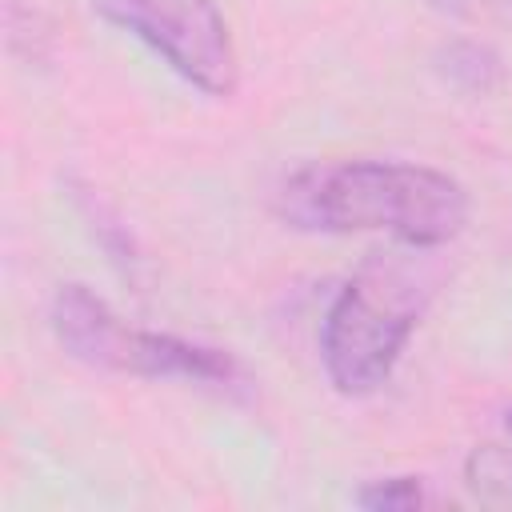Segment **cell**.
Wrapping results in <instances>:
<instances>
[{
  "label": "cell",
  "instance_id": "obj_2",
  "mask_svg": "<svg viewBox=\"0 0 512 512\" xmlns=\"http://www.w3.org/2000/svg\"><path fill=\"white\" fill-rule=\"evenodd\" d=\"M420 252L428 248H408V256L372 252L328 304L320 360L340 396H372L388 384L432 296V276L416 260Z\"/></svg>",
  "mask_w": 512,
  "mask_h": 512
},
{
  "label": "cell",
  "instance_id": "obj_3",
  "mask_svg": "<svg viewBox=\"0 0 512 512\" xmlns=\"http://www.w3.org/2000/svg\"><path fill=\"white\" fill-rule=\"evenodd\" d=\"M96 16L148 44L180 80L228 100L240 80L236 44L216 0H88Z\"/></svg>",
  "mask_w": 512,
  "mask_h": 512
},
{
  "label": "cell",
  "instance_id": "obj_10",
  "mask_svg": "<svg viewBox=\"0 0 512 512\" xmlns=\"http://www.w3.org/2000/svg\"><path fill=\"white\" fill-rule=\"evenodd\" d=\"M508 432H512V408H508Z\"/></svg>",
  "mask_w": 512,
  "mask_h": 512
},
{
  "label": "cell",
  "instance_id": "obj_4",
  "mask_svg": "<svg viewBox=\"0 0 512 512\" xmlns=\"http://www.w3.org/2000/svg\"><path fill=\"white\" fill-rule=\"evenodd\" d=\"M52 332L60 340V348L92 368H120V352H124V336L128 324L84 284H60L48 308Z\"/></svg>",
  "mask_w": 512,
  "mask_h": 512
},
{
  "label": "cell",
  "instance_id": "obj_5",
  "mask_svg": "<svg viewBox=\"0 0 512 512\" xmlns=\"http://www.w3.org/2000/svg\"><path fill=\"white\" fill-rule=\"evenodd\" d=\"M116 372L180 376V380H200V384H236L240 380V364L228 352L172 336V332H144V328H128Z\"/></svg>",
  "mask_w": 512,
  "mask_h": 512
},
{
  "label": "cell",
  "instance_id": "obj_8",
  "mask_svg": "<svg viewBox=\"0 0 512 512\" xmlns=\"http://www.w3.org/2000/svg\"><path fill=\"white\" fill-rule=\"evenodd\" d=\"M492 72H496V56L488 48H480V44H456L448 52V76L452 80L468 76V88H488Z\"/></svg>",
  "mask_w": 512,
  "mask_h": 512
},
{
  "label": "cell",
  "instance_id": "obj_1",
  "mask_svg": "<svg viewBox=\"0 0 512 512\" xmlns=\"http://www.w3.org/2000/svg\"><path fill=\"white\" fill-rule=\"evenodd\" d=\"M280 216L304 232H384L404 248H440L468 220V192L408 160L308 164L280 188Z\"/></svg>",
  "mask_w": 512,
  "mask_h": 512
},
{
  "label": "cell",
  "instance_id": "obj_6",
  "mask_svg": "<svg viewBox=\"0 0 512 512\" xmlns=\"http://www.w3.org/2000/svg\"><path fill=\"white\" fill-rule=\"evenodd\" d=\"M464 484L484 508H512V448L476 444L464 460Z\"/></svg>",
  "mask_w": 512,
  "mask_h": 512
},
{
  "label": "cell",
  "instance_id": "obj_9",
  "mask_svg": "<svg viewBox=\"0 0 512 512\" xmlns=\"http://www.w3.org/2000/svg\"><path fill=\"white\" fill-rule=\"evenodd\" d=\"M432 4L472 24H512V0H432Z\"/></svg>",
  "mask_w": 512,
  "mask_h": 512
},
{
  "label": "cell",
  "instance_id": "obj_7",
  "mask_svg": "<svg viewBox=\"0 0 512 512\" xmlns=\"http://www.w3.org/2000/svg\"><path fill=\"white\" fill-rule=\"evenodd\" d=\"M428 496H424V484L416 476H384V480H368L360 492H356V504L368 508V512H412L420 508Z\"/></svg>",
  "mask_w": 512,
  "mask_h": 512
}]
</instances>
